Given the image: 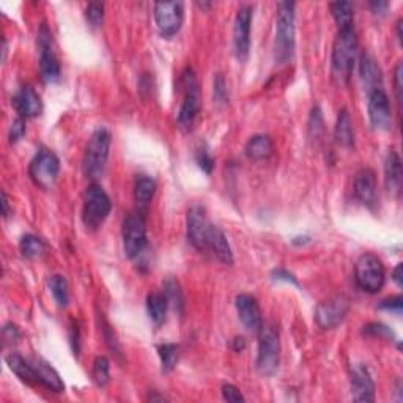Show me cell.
Here are the masks:
<instances>
[{"instance_id": "cell-15", "label": "cell", "mask_w": 403, "mask_h": 403, "mask_svg": "<svg viewBox=\"0 0 403 403\" xmlns=\"http://www.w3.org/2000/svg\"><path fill=\"white\" fill-rule=\"evenodd\" d=\"M188 241L200 252L206 251V237H208L210 221L202 206H192L188 211Z\"/></svg>"}, {"instance_id": "cell-20", "label": "cell", "mask_w": 403, "mask_h": 403, "mask_svg": "<svg viewBox=\"0 0 403 403\" xmlns=\"http://www.w3.org/2000/svg\"><path fill=\"white\" fill-rule=\"evenodd\" d=\"M206 251H210L211 254L222 263L226 265L233 263V254L232 249H230L227 237L224 235L220 227L213 226V224L208 230V237H206Z\"/></svg>"}, {"instance_id": "cell-46", "label": "cell", "mask_w": 403, "mask_h": 403, "mask_svg": "<svg viewBox=\"0 0 403 403\" xmlns=\"http://www.w3.org/2000/svg\"><path fill=\"white\" fill-rule=\"evenodd\" d=\"M105 337H106V341H107L109 348H111L114 351V353H117L118 356L122 355V353H120V347H118V343H117V339H115L114 332L111 331V326H109V325L105 326Z\"/></svg>"}, {"instance_id": "cell-45", "label": "cell", "mask_w": 403, "mask_h": 403, "mask_svg": "<svg viewBox=\"0 0 403 403\" xmlns=\"http://www.w3.org/2000/svg\"><path fill=\"white\" fill-rule=\"evenodd\" d=\"M19 330H18V326H15V325H5L3 326V341L5 343L7 342H16L19 339Z\"/></svg>"}, {"instance_id": "cell-35", "label": "cell", "mask_w": 403, "mask_h": 403, "mask_svg": "<svg viewBox=\"0 0 403 403\" xmlns=\"http://www.w3.org/2000/svg\"><path fill=\"white\" fill-rule=\"evenodd\" d=\"M105 18V3L91 2L85 8V19L91 27H100Z\"/></svg>"}, {"instance_id": "cell-50", "label": "cell", "mask_w": 403, "mask_h": 403, "mask_svg": "<svg viewBox=\"0 0 403 403\" xmlns=\"http://www.w3.org/2000/svg\"><path fill=\"white\" fill-rule=\"evenodd\" d=\"M393 279L394 282L399 287H402V263L397 265V268L394 269V273H393Z\"/></svg>"}, {"instance_id": "cell-27", "label": "cell", "mask_w": 403, "mask_h": 403, "mask_svg": "<svg viewBox=\"0 0 403 403\" xmlns=\"http://www.w3.org/2000/svg\"><path fill=\"white\" fill-rule=\"evenodd\" d=\"M154 192H156V183H154L153 178L147 175L137 177L134 184V200L137 206H139V213L148 208L150 202L153 200Z\"/></svg>"}, {"instance_id": "cell-7", "label": "cell", "mask_w": 403, "mask_h": 403, "mask_svg": "<svg viewBox=\"0 0 403 403\" xmlns=\"http://www.w3.org/2000/svg\"><path fill=\"white\" fill-rule=\"evenodd\" d=\"M355 280L361 290L378 293L386 282V271L375 254H364L358 258L355 267Z\"/></svg>"}, {"instance_id": "cell-18", "label": "cell", "mask_w": 403, "mask_h": 403, "mask_svg": "<svg viewBox=\"0 0 403 403\" xmlns=\"http://www.w3.org/2000/svg\"><path fill=\"white\" fill-rule=\"evenodd\" d=\"M11 105L21 118H33L43 111L42 98L30 85H24L16 91L15 96L11 98Z\"/></svg>"}, {"instance_id": "cell-40", "label": "cell", "mask_w": 403, "mask_h": 403, "mask_svg": "<svg viewBox=\"0 0 403 403\" xmlns=\"http://www.w3.org/2000/svg\"><path fill=\"white\" fill-rule=\"evenodd\" d=\"M309 129L312 132L314 137H319L320 132L323 131V118H321V112L319 107H314L312 115H310V123Z\"/></svg>"}, {"instance_id": "cell-23", "label": "cell", "mask_w": 403, "mask_h": 403, "mask_svg": "<svg viewBox=\"0 0 403 403\" xmlns=\"http://www.w3.org/2000/svg\"><path fill=\"white\" fill-rule=\"evenodd\" d=\"M384 184L391 194H399L402 186V161L397 152L391 150L384 161Z\"/></svg>"}, {"instance_id": "cell-42", "label": "cell", "mask_w": 403, "mask_h": 403, "mask_svg": "<svg viewBox=\"0 0 403 403\" xmlns=\"http://www.w3.org/2000/svg\"><path fill=\"white\" fill-rule=\"evenodd\" d=\"M222 397H224V400L233 402V403L244 402V395L241 394V391L238 388H235L233 384H224L222 386Z\"/></svg>"}, {"instance_id": "cell-11", "label": "cell", "mask_w": 403, "mask_h": 403, "mask_svg": "<svg viewBox=\"0 0 403 403\" xmlns=\"http://www.w3.org/2000/svg\"><path fill=\"white\" fill-rule=\"evenodd\" d=\"M350 310V299L345 295H336L321 301L315 309L316 325L323 330H334L342 323Z\"/></svg>"}, {"instance_id": "cell-47", "label": "cell", "mask_w": 403, "mask_h": 403, "mask_svg": "<svg viewBox=\"0 0 403 403\" xmlns=\"http://www.w3.org/2000/svg\"><path fill=\"white\" fill-rule=\"evenodd\" d=\"M71 347H73V351H74V355H78L79 353V348H80V345H79V339H80V331H79V326L76 321H73V325H71Z\"/></svg>"}, {"instance_id": "cell-28", "label": "cell", "mask_w": 403, "mask_h": 403, "mask_svg": "<svg viewBox=\"0 0 403 403\" xmlns=\"http://www.w3.org/2000/svg\"><path fill=\"white\" fill-rule=\"evenodd\" d=\"M167 307H169V299L165 298L164 293L153 292L147 296V312L150 320L156 326H161L165 321Z\"/></svg>"}, {"instance_id": "cell-44", "label": "cell", "mask_w": 403, "mask_h": 403, "mask_svg": "<svg viewBox=\"0 0 403 403\" xmlns=\"http://www.w3.org/2000/svg\"><path fill=\"white\" fill-rule=\"evenodd\" d=\"M402 78H403V66H402V63H399V65L395 66V73H394V90H395V98L399 102H402V89H403Z\"/></svg>"}, {"instance_id": "cell-41", "label": "cell", "mask_w": 403, "mask_h": 403, "mask_svg": "<svg viewBox=\"0 0 403 403\" xmlns=\"http://www.w3.org/2000/svg\"><path fill=\"white\" fill-rule=\"evenodd\" d=\"M379 309L388 310V312H394L395 315L402 314V296H393L388 299H383L382 303L378 304Z\"/></svg>"}, {"instance_id": "cell-24", "label": "cell", "mask_w": 403, "mask_h": 403, "mask_svg": "<svg viewBox=\"0 0 403 403\" xmlns=\"http://www.w3.org/2000/svg\"><path fill=\"white\" fill-rule=\"evenodd\" d=\"M244 152H246V156L252 161L268 159L274 152L271 137L265 136V134H257L254 137H251L246 143Z\"/></svg>"}, {"instance_id": "cell-37", "label": "cell", "mask_w": 403, "mask_h": 403, "mask_svg": "<svg viewBox=\"0 0 403 403\" xmlns=\"http://www.w3.org/2000/svg\"><path fill=\"white\" fill-rule=\"evenodd\" d=\"M213 95H215V100L216 102H220V105H227L229 102V89L222 74H216L215 76V82H213Z\"/></svg>"}, {"instance_id": "cell-3", "label": "cell", "mask_w": 403, "mask_h": 403, "mask_svg": "<svg viewBox=\"0 0 403 403\" xmlns=\"http://www.w3.org/2000/svg\"><path fill=\"white\" fill-rule=\"evenodd\" d=\"M258 334V353H257V370L262 375H273L279 367L280 359V341L279 330L274 323H263Z\"/></svg>"}, {"instance_id": "cell-32", "label": "cell", "mask_w": 403, "mask_h": 403, "mask_svg": "<svg viewBox=\"0 0 403 403\" xmlns=\"http://www.w3.org/2000/svg\"><path fill=\"white\" fill-rule=\"evenodd\" d=\"M180 348L175 343H163L158 347V355L161 359V366H163V372H172L178 362V356H180Z\"/></svg>"}, {"instance_id": "cell-26", "label": "cell", "mask_w": 403, "mask_h": 403, "mask_svg": "<svg viewBox=\"0 0 403 403\" xmlns=\"http://www.w3.org/2000/svg\"><path fill=\"white\" fill-rule=\"evenodd\" d=\"M7 364L10 367V370L15 372L16 375H18L24 383L32 384V386L39 384L37 372H35V368H33L32 361H26L24 358H22V356L11 353L7 356Z\"/></svg>"}, {"instance_id": "cell-51", "label": "cell", "mask_w": 403, "mask_h": 403, "mask_svg": "<svg viewBox=\"0 0 403 403\" xmlns=\"http://www.w3.org/2000/svg\"><path fill=\"white\" fill-rule=\"evenodd\" d=\"M2 206H3V217H8L10 216V205H8V197L5 192H2Z\"/></svg>"}, {"instance_id": "cell-36", "label": "cell", "mask_w": 403, "mask_h": 403, "mask_svg": "<svg viewBox=\"0 0 403 403\" xmlns=\"http://www.w3.org/2000/svg\"><path fill=\"white\" fill-rule=\"evenodd\" d=\"M362 332L367 334V336H372V337L384 339V341H391V342L395 341V334L393 332V330L383 323H368L364 326Z\"/></svg>"}, {"instance_id": "cell-6", "label": "cell", "mask_w": 403, "mask_h": 403, "mask_svg": "<svg viewBox=\"0 0 403 403\" xmlns=\"http://www.w3.org/2000/svg\"><path fill=\"white\" fill-rule=\"evenodd\" d=\"M112 210V202L100 184H90L84 195L82 221L85 227L95 230L105 222Z\"/></svg>"}, {"instance_id": "cell-38", "label": "cell", "mask_w": 403, "mask_h": 403, "mask_svg": "<svg viewBox=\"0 0 403 403\" xmlns=\"http://www.w3.org/2000/svg\"><path fill=\"white\" fill-rule=\"evenodd\" d=\"M24 136H26V118L19 117V118H16L10 126V132H8L10 142L11 143L19 142Z\"/></svg>"}, {"instance_id": "cell-43", "label": "cell", "mask_w": 403, "mask_h": 403, "mask_svg": "<svg viewBox=\"0 0 403 403\" xmlns=\"http://www.w3.org/2000/svg\"><path fill=\"white\" fill-rule=\"evenodd\" d=\"M271 278L273 280H284V282H289V284H293V285H298V280L295 276H293L292 273L287 271V269L284 268H278V269H274V271L271 273Z\"/></svg>"}, {"instance_id": "cell-21", "label": "cell", "mask_w": 403, "mask_h": 403, "mask_svg": "<svg viewBox=\"0 0 403 403\" xmlns=\"http://www.w3.org/2000/svg\"><path fill=\"white\" fill-rule=\"evenodd\" d=\"M359 74L367 91L383 87V74L377 60L368 53H362L359 57Z\"/></svg>"}, {"instance_id": "cell-8", "label": "cell", "mask_w": 403, "mask_h": 403, "mask_svg": "<svg viewBox=\"0 0 403 403\" xmlns=\"http://www.w3.org/2000/svg\"><path fill=\"white\" fill-rule=\"evenodd\" d=\"M59 172L60 159L48 148H39L28 165V175H30L32 181L43 189H51L54 186Z\"/></svg>"}, {"instance_id": "cell-39", "label": "cell", "mask_w": 403, "mask_h": 403, "mask_svg": "<svg viewBox=\"0 0 403 403\" xmlns=\"http://www.w3.org/2000/svg\"><path fill=\"white\" fill-rule=\"evenodd\" d=\"M197 164L205 174H211L213 169H215V159H213L211 154L208 153V150L202 148L197 152Z\"/></svg>"}, {"instance_id": "cell-30", "label": "cell", "mask_w": 403, "mask_h": 403, "mask_svg": "<svg viewBox=\"0 0 403 403\" xmlns=\"http://www.w3.org/2000/svg\"><path fill=\"white\" fill-rule=\"evenodd\" d=\"M331 13L336 21L339 30H348L353 28L355 10L350 2H334L331 3Z\"/></svg>"}, {"instance_id": "cell-4", "label": "cell", "mask_w": 403, "mask_h": 403, "mask_svg": "<svg viewBox=\"0 0 403 403\" xmlns=\"http://www.w3.org/2000/svg\"><path fill=\"white\" fill-rule=\"evenodd\" d=\"M112 136L105 128L96 129L89 139L84 153V174L91 180L101 177L106 169Z\"/></svg>"}, {"instance_id": "cell-25", "label": "cell", "mask_w": 403, "mask_h": 403, "mask_svg": "<svg viewBox=\"0 0 403 403\" xmlns=\"http://www.w3.org/2000/svg\"><path fill=\"white\" fill-rule=\"evenodd\" d=\"M334 137H336V142L341 147L351 148L355 145L353 122H351V117L347 109H342V111L339 112L336 128H334Z\"/></svg>"}, {"instance_id": "cell-34", "label": "cell", "mask_w": 403, "mask_h": 403, "mask_svg": "<svg viewBox=\"0 0 403 403\" xmlns=\"http://www.w3.org/2000/svg\"><path fill=\"white\" fill-rule=\"evenodd\" d=\"M164 295L169 299V304H174L177 310H183V292L180 284L175 279L169 278L164 282Z\"/></svg>"}, {"instance_id": "cell-48", "label": "cell", "mask_w": 403, "mask_h": 403, "mask_svg": "<svg viewBox=\"0 0 403 403\" xmlns=\"http://www.w3.org/2000/svg\"><path fill=\"white\" fill-rule=\"evenodd\" d=\"M388 7H389L388 2H372L370 3V8L373 10V13L375 15H384Z\"/></svg>"}, {"instance_id": "cell-2", "label": "cell", "mask_w": 403, "mask_h": 403, "mask_svg": "<svg viewBox=\"0 0 403 403\" xmlns=\"http://www.w3.org/2000/svg\"><path fill=\"white\" fill-rule=\"evenodd\" d=\"M295 7L293 2H280L278 5L274 59L282 65L289 63L295 54Z\"/></svg>"}, {"instance_id": "cell-16", "label": "cell", "mask_w": 403, "mask_h": 403, "mask_svg": "<svg viewBox=\"0 0 403 403\" xmlns=\"http://www.w3.org/2000/svg\"><path fill=\"white\" fill-rule=\"evenodd\" d=\"M351 395L355 402L370 403L375 400V383L366 366L356 364L351 367Z\"/></svg>"}, {"instance_id": "cell-49", "label": "cell", "mask_w": 403, "mask_h": 403, "mask_svg": "<svg viewBox=\"0 0 403 403\" xmlns=\"http://www.w3.org/2000/svg\"><path fill=\"white\" fill-rule=\"evenodd\" d=\"M232 348L235 351H238V353H241V351L246 348V341L243 337H235L232 341Z\"/></svg>"}, {"instance_id": "cell-5", "label": "cell", "mask_w": 403, "mask_h": 403, "mask_svg": "<svg viewBox=\"0 0 403 403\" xmlns=\"http://www.w3.org/2000/svg\"><path fill=\"white\" fill-rule=\"evenodd\" d=\"M178 87L183 91L184 100L181 102L180 111H178V125L183 129H192L195 120L200 112V85L195 79V74L191 68H186L181 73Z\"/></svg>"}, {"instance_id": "cell-19", "label": "cell", "mask_w": 403, "mask_h": 403, "mask_svg": "<svg viewBox=\"0 0 403 403\" xmlns=\"http://www.w3.org/2000/svg\"><path fill=\"white\" fill-rule=\"evenodd\" d=\"M355 195L362 205L373 208L378 202L375 172L368 167L361 169L355 178Z\"/></svg>"}, {"instance_id": "cell-31", "label": "cell", "mask_w": 403, "mask_h": 403, "mask_svg": "<svg viewBox=\"0 0 403 403\" xmlns=\"http://www.w3.org/2000/svg\"><path fill=\"white\" fill-rule=\"evenodd\" d=\"M49 289L59 307H66L70 303V287H68L66 279L63 276H53L49 279Z\"/></svg>"}, {"instance_id": "cell-52", "label": "cell", "mask_w": 403, "mask_h": 403, "mask_svg": "<svg viewBox=\"0 0 403 403\" xmlns=\"http://www.w3.org/2000/svg\"><path fill=\"white\" fill-rule=\"evenodd\" d=\"M148 400H152V402H154V400H161V402H163V400H167V399H165L164 395H150V397H148Z\"/></svg>"}, {"instance_id": "cell-14", "label": "cell", "mask_w": 403, "mask_h": 403, "mask_svg": "<svg viewBox=\"0 0 403 403\" xmlns=\"http://www.w3.org/2000/svg\"><path fill=\"white\" fill-rule=\"evenodd\" d=\"M251 26H252V7L243 5L238 10L233 24V48L238 60H246L251 49Z\"/></svg>"}, {"instance_id": "cell-9", "label": "cell", "mask_w": 403, "mask_h": 403, "mask_svg": "<svg viewBox=\"0 0 403 403\" xmlns=\"http://www.w3.org/2000/svg\"><path fill=\"white\" fill-rule=\"evenodd\" d=\"M123 249L128 258H137L147 247V226L142 213H132L123 221Z\"/></svg>"}, {"instance_id": "cell-1", "label": "cell", "mask_w": 403, "mask_h": 403, "mask_svg": "<svg viewBox=\"0 0 403 403\" xmlns=\"http://www.w3.org/2000/svg\"><path fill=\"white\" fill-rule=\"evenodd\" d=\"M358 57V37L355 28L339 30L332 46V74L341 84H347Z\"/></svg>"}, {"instance_id": "cell-10", "label": "cell", "mask_w": 403, "mask_h": 403, "mask_svg": "<svg viewBox=\"0 0 403 403\" xmlns=\"http://www.w3.org/2000/svg\"><path fill=\"white\" fill-rule=\"evenodd\" d=\"M39 49V74L44 84H54L60 79V63L54 53L53 33L46 24H42L38 32Z\"/></svg>"}, {"instance_id": "cell-17", "label": "cell", "mask_w": 403, "mask_h": 403, "mask_svg": "<svg viewBox=\"0 0 403 403\" xmlns=\"http://www.w3.org/2000/svg\"><path fill=\"white\" fill-rule=\"evenodd\" d=\"M235 307H237V314L240 316L241 323L251 332H258L263 326L262 310L258 306L257 299L251 295H238L235 298Z\"/></svg>"}, {"instance_id": "cell-33", "label": "cell", "mask_w": 403, "mask_h": 403, "mask_svg": "<svg viewBox=\"0 0 403 403\" xmlns=\"http://www.w3.org/2000/svg\"><path fill=\"white\" fill-rule=\"evenodd\" d=\"M111 362L106 358V356H98L93 361V368H91V377H93V382L98 386H106L109 382V377H111Z\"/></svg>"}, {"instance_id": "cell-29", "label": "cell", "mask_w": 403, "mask_h": 403, "mask_svg": "<svg viewBox=\"0 0 403 403\" xmlns=\"http://www.w3.org/2000/svg\"><path fill=\"white\" fill-rule=\"evenodd\" d=\"M19 249H21V254L26 258H28V260H38V258H42L46 254L48 246H46L44 241L39 237H37V235L27 233L21 238Z\"/></svg>"}, {"instance_id": "cell-13", "label": "cell", "mask_w": 403, "mask_h": 403, "mask_svg": "<svg viewBox=\"0 0 403 403\" xmlns=\"http://www.w3.org/2000/svg\"><path fill=\"white\" fill-rule=\"evenodd\" d=\"M368 95V118H370V123L375 129L388 131L393 125V114H391V106H389V98L386 95V91L383 87L373 89L370 91H367Z\"/></svg>"}, {"instance_id": "cell-12", "label": "cell", "mask_w": 403, "mask_h": 403, "mask_svg": "<svg viewBox=\"0 0 403 403\" xmlns=\"http://www.w3.org/2000/svg\"><path fill=\"white\" fill-rule=\"evenodd\" d=\"M154 21L163 37H174L183 26L181 2H158L154 3Z\"/></svg>"}, {"instance_id": "cell-22", "label": "cell", "mask_w": 403, "mask_h": 403, "mask_svg": "<svg viewBox=\"0 0 403 403\" xmlns=\"http://www.w3.org/2000/svg\"><path fill=\"white\" fill-rule=\"evenodd\" d=\"M32 364L37 372L39 384L44 386L46 389L53 391V393H63V391H65V383L62 382L60 375L49 362L35 358L32 359Z\"/></svg>"}]
</instances>
